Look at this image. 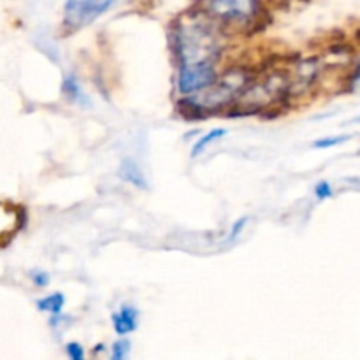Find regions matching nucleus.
<instances>
[{
	"label": "nucleus",
	"instance_id": "obj_1",
	"mask_svg": "<svg viewBox=\"0 0 360 360\" xmlns=\"http://www.w3.org/2000/svg\"><path fill=\"white\" fill-rule=\"evenodd\" d=\"M171 39L179 67L213 65L221 53L220 32L200 14L179 20L178 27L172 28Z\"/></svg>",
	"mask_w": 360,
	"mask_h": 360
},
{
	"label": "nucleus",
	"instance_id": "obj_2",
	"mask_svg": "<svg viewBox=\"0 0 360 360\" xmlns=\"http://www.w3.org/2000/svg\"><path fill=\"white\" fill-rule=\"evenodd\" d=\"M250 86V72L243 69L227 70L220 79L214 81L210 88L200 94L190 97V101L206 115V112L218 111L232 101L239 98V95Z\"/></svg>",
	"mask_w": 360,
	"mask_h": 360
},
{
	"label": "nucleus",
	"instance_id": "obj_3",
	"mask_svg": "<svg viewBox=\"0 0 360 360\" xmlns=\"http://www.w3.org/2000/svg\"><path fill=\"white\" fill-rule=\"evenodd\" d=\"M115 6V2H98V0H72L63 6L65 18H63V27L69 32H76L79 28L86 27L91 21L97 20L101 14L109 11Z\"/></svg>",
	"mask_w": 360,
	"mask_h": 360
},
{
	"label": "nucleus",
	"instance_id": "obj_4",
	"mask_svg": "<svg viewBox=\"0 0 360 360\" xmlns=\"http://www.w3.org/2000/svg\"><path fill=\"white\" fill-rule=\"evenodd\" d=\"M217 81L213 65L179 67L178 91L181 95H197Z\"/></svg>",
	"mask_w": 360,
	"mask_h": 360
},
{
	"label": "nucleus",
	"instance_id": "obj_5",
	"mask_svg": "<svg viewBox=\"0 0 360 360\" xmlns=\"http://www.w3.org/2000/svg\"><path fill=\"white\" fill-rule=\"evenodd\" d=\"M259 4L252 0H227V2H211L204 4V9L211 13V16L220 18L225 21H243L257 16Z\"/></svg>",
	"mask_w": 360,
	"mask_h": 360
},
{
	"label": "nucleus",
	"instance_id": "obj_6",
	"mask_svg": "<svg viewBox=\"0 0 360 360\" xmlns=\"http://www.w3.org/2000/svg\"><path fill=\"white\" fill-rule=\"evenodd\" d=\"M137 319L139 313L132 306H122L120 311L112 315V327H115L118 336H127V334L134 333L137 329Z\"/></svg>",
	"mask_w": 360,
	"mask_h": 360
},
{
	"label": "nucleus",
	"instance_id": "obj_7",
	"mask_svg": "<svg viewBox=\"0 0 360 360\" xmlns=\"http://www.w3.org/2000/svg\"><path fill=\"white\" fill-rule=\"evenodd\" d=\"M316 74H319V62H316V58L304 60L297 67V76H295L294 84H290V91L292 88H295V91H302L304 88H308L316 79Z\"/></svg>",
	"mask_w": 360,
	"mask_h": 360
},
{
	"label": "nucleus",
	"instance_id": "obj_8",
	"mask_svg": "<svg viewBox=\"0 0 360 360\" xmlns=\"http://www.w3.org/2000/svg\"><path fill=\"white\" fill-rule=\"evenodd\" d=\"M120 176H122L125 181H129L130 185L139 186V188H143V190L148 188L146 178H144V174L141 172V169L137 167L136 162L130 160V158L123 160L122 167H120Z\"/></svg>",
	"mask_w": 360,
	"mask_h": 360
},
{
	"label": "nucleus",
	"instance_id": "obj_9",
	"mask_svg": "<svg viewBox=\"0 0 360 360\" xmlns=\"http://www.w3.org/2000/svg\"><path fill=\"white\" fill-rule=\"evenodd\" d=\"M63 304H65V297H63L60 292L48 295V297H42L41 301H37V308L41 309V311L51 313L53 316H58L60 313H62Z\"/></svg>",
	"mask_w": 360,
	"mask_h": 360
},
{
	"label": "nucleus",
	"instance_id": "obj_10",
	"mask_svg": "<svg viewBox=\"0 0 360 360\" xmlns=\"http://www.w3.org/2000/svg\"><path fill=\"white\" fill-rule=\"evenodd\" d=\"M225 134H227V130H225V129H214V130H210V132H207L206 136L200 137L199 141H195V144H193L192 151H190V155H192V158L199 157V155L202 153V151L206 150L207 146H210V144H213L214 141H220L221 137L225 136Z\"/></svg>",
	"mask_w": 360,
	"mask_h": 360
},
{
	"label": "nucleus",
	"instance_id": "obj_11",
	"mask_svg": "<svg viewBox=\"0 0 360 360\" xmlns=\"http://www.w3.org/2000/svg\"><path fill=\"white\" fill-rule=\"evenodd\" d=\"M63 94H65L67 97L74 102L84 101V95H83V91H81V86H79V83H77V79L74 74H69V76L63 79Z\"/></svg>",
	"mask_w": 360,
	"mask_h": 360
},
{
	"label": "nucleus",
	"instance_id": "obj_12",
	"mask_svg": "<svg viewBox=\"0 0 360 360\" xmlns=\"http://www.w3.org/2000/svg\"><path fill=\"white\" fill-rule=\"evenodd\" d=\"M130 354V343L127 340H118L111 348V357L109 360H127Z\"/></svg>",
	"mask_w": 360,
	"mask_h": 360
},
{
	"label": "nucleus",
	"instance_id": "obj_13",
	"mask_svg": "<svg viewBox=\"0 0 360 360\" xmlns=\"http://www.w3.org/2000/svg\"><path fill=\"white\" fill-rule=\"evenodd\" d=\"M348 139V136H336V137H326V139H319L313 143V148H319V150H326V148L338 146V144L345 143Z\"/></svg>",
	"mask_w": 360,
	"mask_h": 360
},
{
	"label": "nucleus",
	"instance_id": "obj_14",
	"mask_svg": "<svg viewBox=\"0 0 360 360\" xmlns=\"http://www.w3.org/2000/svg\"><path fill=\"white\" fill-rule=\"evenodd\" d=\"M67 355H69L70 360H86L84 357V350L79 343H69L65 347Z\"/></svg>",
	"mask_w": 360,
	"mask_h": 360
},
{
	"label": "nucleus",
	"instance_id": "obj_15",
	"mask_svg": "<svg viewBox=\"0 0 360 360\" xmlns=\"http://www.w3.org/2000/svg\"><path fill=\"white\" fill-rule=\"evenodd\" d=\"M315 193H316V199L320 200H326V199H330L333 197V186L329 185L327 181H320L319 185L315 186Z\"/></svg>",
	"mask_w": 360,
	"mask_h": 360
},
{
	"label": "nucleus",
	"instance_id": "obj_16",
	"mask_svg": "<svg viewBox=\"0 0 360 360\" xmlns=\"http://www.w3.org/2000/svg\"><path fill=\"white\" fill-rule=\"evenodd\" d=\"M246 224H248V218H246V217L241 218V220L236 221L234 227H232V231H231V234L227 236V241H229V243L236 241V239H238V236L243 232V229H245Z\"/></svg>",
	"mask_w": 360,
	"mask_h": 360
},
{
	"label": "nucleus",
	"instance_id": "obj_17",
	"mask_svg": "<svg viewBox=\"0 0 360 360\" xmlns=\"http://www.w3.org/2000/svg\"><path fill=\"white\" fill-rule=\"evenodd\" d=\"M32 281H34L37 287H46L49 281V276L44 273V271H32Z\"/></svg>",
	"mask_w": 360,
	"mask_h": 360
}]
</instances>
